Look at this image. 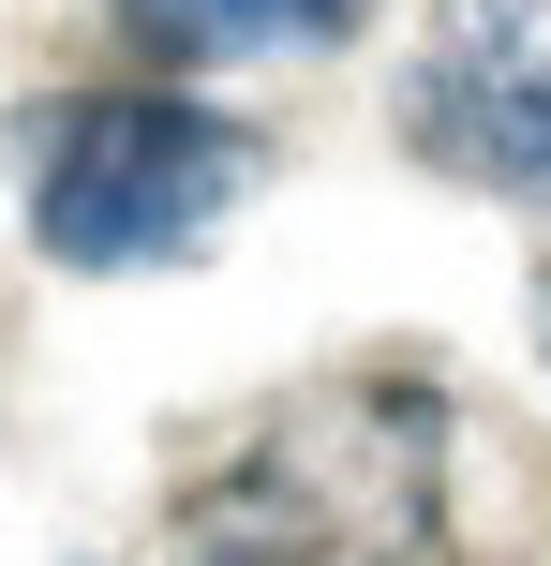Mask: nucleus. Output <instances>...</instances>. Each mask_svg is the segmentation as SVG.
<instances>
[{
	"label": "nucleus",
	"instance_id": "39448f33",
	"mask_svg": "<svg viewBox=\"0 0 551 566\" xmlns=\"http://www.w3.org/2000/svg\"><path fill=\"white\" fill-rule=\"evenodd\" d=\"M537 328H551V283H537Z\"/></svg>",
	"mask_w": 551,
	"mask_h": 566
},
{
	"label": "nucleus",
	"instance_id": "7ed1b4c3",
	"mask_svg": "<svg viewBox=\"0 0 551 566\" xmlns=\"http://www.w3.org/2000/svg\"><path fill=\"white\" fill-rule=\"evenodd\" d=\"M388 135L463 195L551 209V0H433L388 90Z\"/></svg>",
	"mask_w": 551,
	"mask_h": 566
},
{
	"label": "nucleus",
	"instance_id": "f03ea898",
	"mask_svg": "<svg viewBox=\"0 0 551 566\" xmlns=\"http://www.w3.org/2000/svg\"><path fill=\"white\" fill-rule=\"evenodd\" d=\"M254 179H268V135L224 119V105H194L179 75L45 90L15 119V224H30V254L75 269V283L194 269L254 209Z\"/></svg>",
	"mask_w": 551,
	"mask_h": 566
},
{
	"label": "nucleus",
	"instance_id": "20e7f679",
	"mask_svg": "<svg viewBox=\"0 0 551 566\" xmlns=\"http://www.w3.org/2000/svg\"><path fill=\"white\" fill-rule=\"evenodd\" d=\"M165 75H254V60H328L373 30V0H105Z\"/></svg>",
	"mask_w": 551,
	"mask_h": 566
},
{
	"label": "nucleus",
	"instance_id": "f257e3e1",
	"mask_svg": "<svg viewBox=\"0 0 551 566\" xmlns=\"http://www.w3.org/2000/svg\"><path fill=\"white\" fill-rule=\"evenodd\" d=\"M179 566H463L447 388L433 373H328V388L268 402L179 492Z\"/></svg>",
	"mask_w": 551,
	"mask_h": 566
}]
</instances>
